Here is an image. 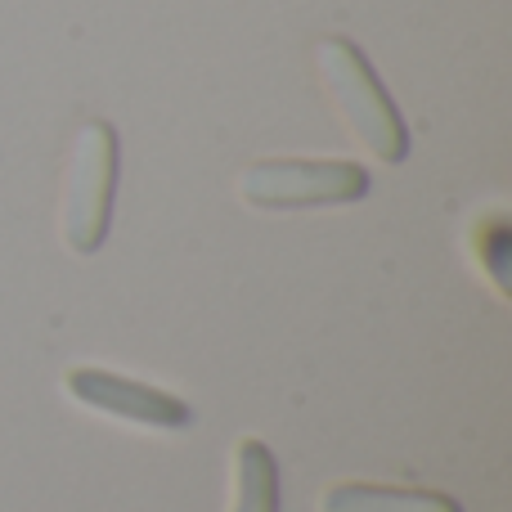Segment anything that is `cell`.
I'll use <instances>...</instances> for the list:
<instances>
[{"instance_id": "1", "label": "cell", "mask_w": 512, "mask_h": 512, "mask_svg": "<svg viewBox=\"0 0 512 512\" xmlns=\"http://www.w3.org/2000/svg\"><path fill=\"white\" fill-rule=\"evenodd\" d=\"M315 54H319V77H324L337 113H342L346 126L355 131V140H360L378 162H405L409 131H405V122H400L391 95L382 90V81L373 77L369 59H364L346 36L319 41Z\"/></svg>"}, {"instance_id": "2", "label": "cell", "mask_w": 512, "mask_h": 512, "mask_svg": "<svg viewBox=\"0 0 512 512\" xmlns=\"http://www.w3.org/2000/svg\"><path fill=\"white\" fill-rule=\"evenodd\" d=\"M117 189V135L108 122H86L72 144V167L63 185V239L77 256L104 248Z\"/></svg>"}, {"instance_id": "3", "label": "cell", "mask_w": 512, "mask_h": 512, "mask_svg": "<svg viewBox=\"0 0 512 512\" xmlns=\"http://www.w3.org/2000/svg\"><path fill=\"white\" fill-rule=\"evenodd\" d=\"M369 171L360 162H252L239 176L243 203L265 212H292V207H337L360 203L369 194Z\"/></svg>"}, {"instance_id": "4", "label": "cell", "mask_w": 512, "mask_h": 512, "mask_svg": "<svg viewBox=\"0 0 512 512\" xmlns=\"http://www.w3.org/2000/svg\"><path fill=\"white\" fill-rule=\"evenodd\" d=\"M63 391L81 409H90V414H104V418H117V423H135V427H153V432H180V427L194 423V409L180 396L149 387V382L122 378V373L90 369V364H77V369L63 373Z\"/></svg>"}, {"instance_id": "5", "label": "cell", "mask_w": 512, "mask_h": 512, "mask_svg": "<svg viewBox=\"0 0 512 512\" xmlns=\"http://www.w3.org/2000/svg\"><path fill=\"white\" fill-rule=\"evenodd\" d=\"M319 512H463L450 495L436 490H396V486H333L319 499Z\"/></svg>"}, {"instance_id": "6", "label": "cell", "mask_w": 512, "mask_h": 512, "mask_svg": "<svg viewBox=\"0 0 512 512\" xmlns=\"http://www.w3.org/2000/svg\"><path fill=\"white\" fill-rule=\"evenodd\" d=\"M230 512H279V468L265 441L243 436L234 450V504Z\"/></svg>"}, {"instance_id": "7", "label": "cell", "mask_w": 512, "mask_h": 512, "mask_svg": "<svg viewBox=\"0 0 512 512\" xmlns=\"http://www.w3.org/2000/svg\"><path fill=\"white\" fill-rule=\"evenodd\" d=\"M504 243H508V230H504V216H499V221H495V239H481V234H477V230H472V248H477V252H481V265H486V270H490V274H495L499 292H504V288H508V283H504V256H508V248H504Z\"/></svg>"}]
</instances>
